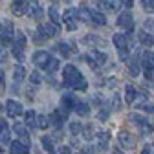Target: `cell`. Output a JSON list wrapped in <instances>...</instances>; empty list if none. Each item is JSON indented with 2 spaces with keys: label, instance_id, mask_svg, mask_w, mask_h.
Listing matches in <instances>:
<instances>
[{
  "label": "cell",
  "instance_id": "obj_1",
  "mask_svg": "<svg viewBox=\"0 0 154 154\" xmlns=\"http://www.w3.org/2000/svg\"><path fill=\"white\" fill-rule=\"evenodd\" d=\"M63 79H64V85H66V86H72V88H75V90H86V88H88L86 79L81 75V72L77 70L75 66H72V64H68V66L64 68Z\"/></svg>",
  "mask_w": 154,
  "mask_h": 154
},
{
  "label": "cell",
  "instance_id": "obj_2",
  "mask_svg": "<svg viewBox=\"0 0 154 154\" xmlns=\"http://www.w3.org/2000/svg\"><path fill=\"white\" fill-rule=\"evenodd\" d=\"M50 61H51V55H50L48 51L38 50V51H35V53H33V64H35L37 68L46 70V68H48V64H50Z\"/></svg>",
  "mask_w": 154,
  "mask_h": 154
},
{
  "label": "cell",
  "instance_id": "obj_3",
  "mask_svg": "<svg viewBox=\"0 0 154 154\" xmlns=\"http://www.w3.org/2000/svg\"><path fill=\"white\" fill-rule=\"evenodd\" d=\"M57 31H59V26H55L53 22H50V24H42V26H38V29H37V38H51V37H55L57 35Z\"/></svg>",
  "mask_w": 154,
  "mask_h": 154
},
{
  "label": "cell",
  "instance_id": "obj_4",
  "mask_svg": "<svg viewBox=\"0 0 154 154\" xmlns=\"http://www.w3.org/2000/svg\"><path fill=\"white\" fill-rule=\"evenodd\" d=\"M118 141H119V145L123 149H130L132 150L134 147H136V138H134L130 132H127V130H121L118 134Z\"/></svg>",
  "mask_w": 154,
  "mask_h": 154
},
{
  "label": "cell",
  "instance_id": "obj_5",
  "mask_svg": "<svg viewBox=\"0 0 154 154\" xmlns=\"http://www.w3.org/2000/svg\"><path fill=\"white\" fill-rule=\"evenodd\" d=\"M85 61H88L92 66H101V64L106 63V53H103V51H92L90 55L85 57Z\"/></svg>",
  "mask_w": 154,
  "mask_h": 154
},
{
  "label": "cell",
  "instance_id": "obj_6",
  "mask_svg": "<svg viewBox=\"0 0 154 154\" xmlns=\"http://www.w3.org/2000/svg\"><path fill=\"white\" fill-rule=\"evenodd\" d=\"M141 66L145 68V73H152L154 72V53L152 51H145L141 55Z\"/></svg>",
  "mask_w": 154,
  "mask_h": 154
},
{
  "label": "cell",
  "instance_id": "obj_7",
  "mask_svg": "<svg viewBox=\"0 0 154 154\" xmlns=\"http://www.w3.org/2000/svg\"><path fill=\"white\" fill-rule=\"evenodd\" d=\"M128 119L132 121V123H136V125H140L141 128H143V132H152V127L147 123V119H145V116H140V114H130L128 116Z\"/></svg>",
  "mask_w": 154,
  "mask_h": 154
},
{
  "label": "cell",
  "instance_id": "obj_8",
  "mask_svg": "<svg viewBox=\"0 0 154 154\" xmlns=\"http://www.w3.org/2000/svg\"><path fill=\"white\" fill-rule=\"evenodd\" d=\"M6 112H8L9 118H17V116L22 114V106H20V103H18V101L9 99V101L6 103Z\"/></svg>",
  "mask_w": 154,
  "mask_h": 154
},
{
  "label": "cell",
  "instance_id": "obj_9",
  "mask_svg": "<svg viewBox=\"0 0 154 154\" xmlns=\"http://www.w3.org/2000/svg\"><path fill=\"white\" fill-rule=\"evenodd\" d=\"M132 22H134V17H132L130 11H123V13H119V17H118V26L127 28V29H132Z\"/></svg>",
  "mask_w": 154,
  "mask_h": 154
},
{
  "label": "cell",
  "instance_id": "obj_10",
  "mask_svg": "<svg viewBox=\"0 0 154 154\" xmlns=\"http://www.w3.org/2000/svg\"><path fill=\"white\" fill-rule=\"evenodd\" d=\"M77 13L73 11V9H68L66 13H64V24H66V28L70 29V31H73V29H77Z\"/></svg>",
  "mask_w": 154,
  "mask_h": 154
},
{
  "label": "cell",
  "instance_id": "obj_11",
  "mask_svg": "<svg viewBox=\"0 0 154 154\" xmlns=\"http://www.w3.org/2000/svg\"><path fill=\"white\" fill-rule=\"evenodd\" d=\"M28 13L33 17V18H42V6L38 4V0H29V8H28Z\"/></svg>",
  "mask_w": 154,
  "mask_h": 154
},
{
  "label": "cell",
  "instance_id": "obj_12",
  "mask_svg": "<svg viewBox=\"0 0 154 154\" xmlns=\"http://www.w3.org/2000/svg\"><path fill=\"white\" fill-rule=\"evenodd\" d=\"M28 150H29V145L24 141H13L9 147V154H28Z\"/></svg>",
  "mask_w": 154,
  "mask_h": 154
},
{
  "label": "cell",
  "instance_id": "obj_13",
  "mask_svg": "<svg viewBox=\"0 0 154 154\" xmlns=\"http://www.w3.org/2000/svg\"><path fill=\"white\" fill-rule=\"evenodd\" d=\"M114 44H116V48L118 50H121L123 53H125V50L128 48V38H127V35H121V33H116L114 35Z\"/></svg>",
  "mask_w": 154,
  "mask_h": 154
},
{
  "label": "cell",
  "instance_id": "obj_14",
  "mask_svg": "<svg viewBox=\"0 0 154 154\" xmlns=\"http://www.w3.org/2000/svg\"><path fill=\"white\" fill-rule=\"evenodd\" d=\"M64 119H66V114L64 112H61V110H55L53 114H51V123H53V127L55 128H61L63 127V123H64Z\"/></svg>",
  "mask_w": 154,
  "mask_h": 154
},
{
  "label": "cell",
  "instance_id": "obj_15",
  "mask_svg": "<svg viewBox=\"0 0 154 154\" xmlns=\"http://www.w3.org/2000/svg\"><path fill=\"white\" fill-rule=\"evenodd\" d=\"M13 130H15L17 136H20V138H22V141H24V143H28V145H29V138H28L26 125H22V123H15V125H13Z\"/></svg>",
  "mask_w": 154,
  "mask_h": 154
},
{
  "label": "cell",
  "instance_id": "obj_16",
  "mask_svg": "<svg viewBox=\"0 0 154 154\" xmlns=\"http://www.w3.org/2000/svg\"><path fill=\"white\" fill-rule=\"evenodd\" d=\"M77 103H79V101L75 99V95H73V94H64V95H63V105H64V108H68V110L73 108V110H75Z\"/></svg>",
  "mask_w": 154,
  "mask_h": 154
},
{
  "label": "cell",
  "instance_id": "obj_17",
  "mask_svg": "<svg viewBox=\"0 0 154 154\" xmlns=\"http://www.w3.org/2000/svg\"><path fill=\"white\" fill-rule=\"evenodd\" d=\"M136 97H138V90H136V86L128 85V86L125 88V101H127V103H134V101H136Z\"/></svg>",
  "mask_w": 154,
  "mask_h": 154
},
{
  "label": "cell",
  "instance_id": "obj_18",
  "mask_svg": "<svg viewBox=\"0 0 154 154\" xmlns=\"http://www.w3.org/2000/svg\"><path fill=\"white\" fill-rule=\"evenodd\" d=\"M77 18H81V20H85V22H90V20H92V11H90L88 8L81 6L79 11H77Z\"/></svg>",
  "mask_w": 154,
  "mask_h": 154
},
{
  "label": "cell",
  "instance_id": "obj_19",
  "mask_svg": "<svg viewBox=\"0 0 154 154\" xmlns=\"http://www.w3.org/2000/svg\"><path fill=\"white\" fill-rule=\"evenodd\" d=\"M92 22L97 26H105L106 24V17L101 11H92Z\"/></svg>",
  "mask_w": 154,
  "mask_h": 154
},
{
  "label": "cell",
  "instance_id": "obj_20",
  "mask_svg": "<svg viewBox=\"0 0 154 154\" xmlns=\"http://www.w3.org/2000/svg\"><path fill=\"white\" fill-rule=\"evenodd\" d=\"M75 112L79 114V116H88L90 114V105L86 101H79V103H77V106H75Z\"/></svg>",
  "mask_w": 154,
  "mask_h": 154
},
{
  "label": "cell",
  "instance_id": "obj_21",
  "mask_svg": "<svg viewBox=\"0 0 154 154\" xmlns=\"http://www.w3.org/2000/svg\"><path fill=\"white\" fill-rule=\"evenodd\" d=\"M26 125H28L29 128L38 127V125H37V114H35L33 110H28V112H26Z\"/></svg>",
  "mask_w": 154,
  "mask_h": 154
},
{
  "label": "cell",
  "instance_id": "obj_22",
  "mask_svg": "<svg viewBox=\"0 0 154 154\" xmlns=\"http://www.w3.org/2000/svg\"><path fill=\"white\" fill-rule=\"evenodd\" d=\"M140 42L145 44V46H150V44H154V37L150 33H147V31H141L140 33Z\"/></svg>",
  "mask_w": 154,
  "mask_h": 154
},
{
  "label": "cell",
  "instance_id": "obj_23",
  "mask_svg": "<svg viewBox=\"0 0 154 154\" xmlns=\"http://www.w3.org/2000/svg\"><path fill=\"white\" fill-rule=\"evenodd\" d=\"M108 138H110V134H108V132H99V134H97L99 149H101V150H105V149H106V145H108Z\"/></svg>",
  "mask_w": 154,
  "mask_h": 154
},
{
  "label": "cell",
  "instance_id": "obj_24",
  "mask_svg": "<svg viewBox=\"0 0 154 154\" xmlns=\"http://www.w3.org/2000/svg\"><path fill=\"white\" fill-rule=\"evenodd\" d=\"M24 77H26V70H24L22 66H17V68L13 70V79H15L17 83H20Z\"/></svg>",
  "mask_w": 154,
  "mask_h": 154
},
{
  "label": "cell",
  "instance_id": "obj_25",
  "mask_svg": "<svg viewBox=\"0 0 154 154\" xmlns=\"http://www.w3.org/2000/svg\"><path fill=\"white\" fill-rule=\"evenodd\" d=\"M57 50H59L63 55H70L72 51H75V48L70 46V44H66V42H59V44H57Z\"/></svg>",
  "mask_w": 154,
  "mask_h": 154
},
{
  "label": "cell",
  "instance_id": "obj_26",
  "mask_svg": "<svg viewBox=\"0 0 154 154\" xmlns=\"http://www.w3.org/2000/svg\"><path fill=\"white\" fill-rule=\"evenodd\" d=\"M41 143H42V147H44L48 152L53 154V140H51L50 136H42V138H41Z\"/></svg>",
  "mask_w": 154,
  "mask_h": 154
},
{
  "label": "cell",
  "instance_id": "obj_27",
  "mask_svg": "<svg viewBox=\"0 0 154 154\" xmlns=\"http://www.w3.org/2000/svg\"><path fill=\"white\" fill-rule=\"evenodd\" d=\"M13 46H17V48H22V50H24V48H26V37H24L22 33H17Z\"/></svg>",
  "mask_w": 154,
  "mask_h": 154
},
{
  "label": "cell",
  "instance_id": "obj_28",
  "mask_svg": "<svg viewBox=\"0 0 154 154\" xmlns=\"http://www.w3.org/2000/svg\"><path fill=\"white\" fill-rule=\"evenodd\" d=\"M50 18H51V22H53L55 26H59V18H61V17H59V9H57L55 6L50 8Z\"/></svg>",
  "mask_w": 154,
  "mask_h": 154
},
{
  "label": "cell",
  "instance_id": "obj_29",
  "mask_svg": "<svg viewBox=\"0 0 154 154\" xmlns=\"http://www.w3.org/2000/svg\"><path fill=\"white\" fill-rule=\"evenodd\" d=\"M8 143H9V128L6 127L0 132V145H8Z\"/></svg>",
  "mask_w": 154,
  "mask_h": 154
},
{
  "label": "cell",
  "instance_id": "obj_30",
  "mask_svg": "<svg viewBox=\"0 0 154 154\" xmlns=\"http://www.w3.org/2000/svg\"><path fill=\"white\" fill-rule=\"evenodd\" d=\"M13 57H15L17 61H24V50H22V48L13 46Z\"/></svg>",
  "mask_w": 154,
  "mask_h": 154
},
{
  "label": "cell",
  "instance_id": "obj_31",
  "mask_svg": "<svg viewBox=\"0 0 154 154\" xmlns=\"http://www.w3.org/2000/svg\"><path fill=\"white\" fill-rule=\"evenodd\" d=\"M57 68H59V59H57V57H51V61H50V64H48L46 72H55Z\"/></svg>",
  "mask_w": 154,
  "mask_h": 154
},
{
  "label": "cell",
  "instance_id": "obj_32",
  "mask_svg": "<svg viewBox=\"0 0 154 154\" xmlns=\"http://www.w3.org/2000/svg\"><path fill=\"white\" fill-rule=\"evenodd\" d=\"M37 125L41 127V128H46L50 125V119L46 118V116H38V118H37Z\"/></svg>",
  "mask_w": 154,
  "mask_h": 154
},
{
  "label": "cell",
  "instance_id": "obj_33",
  "mask_svg": "<svg viewBox=\"0 0 154 154\" xmlns=\"http://www.w3.org/2000/svg\"><path fill=\"white\" fill-rule=\"evenodd\" d=\"M128 73H130L132 77H136V75H140V66H138L136 63H130V64H128Z\"/></svg>",
  "mask_w": 154,
  "mask_h": 154
},
{
  "label": "cell",
  "instance_id": "obj_34",
  "mask_svg": "<svg viewBox=\"0 0 154 154\" xmlns=\"http://www.w3.org/2000/svg\"><path fill=\"white\" fill-rule=\"evenodd\" d=\"M81 130H83V125H81V123H77V121L70 123V132H72V134H79Z\"/></svg>",
  "mask_w": 154,
  "mask_h": 154
},
{
  "label": "cell",
  "instance_id": "obj_35",
  "mask_svg": "<svg viewBox=\"0 0 154 154\" xmlns=\"http://www.w3.org/2000/svg\"><path fill=\"white\" fill-rule=\"evenodd\" d=\"M141 4H143V8H145L147 11L154 13V0H141Z\"/></svg>",
  "mask_w": 154,
  "mask_h": 154
},
{
  "label": "cell",
  "instance_id": "obj_36",
  "mask_svg": "<svg viewBox=\"0 0 154 154\" xmlns=\"http://www.w3.org/2000/svg\"><path fill=\"white\" fill-rule=\"evenodd\" d=\"M29 81H31L33 85H38V83L42 81V77H41V73H38V72H33V73L29 75Z\"/></svg>",
  "mask_w": 154,
  "mask_h": 154
},
{
  "label": "cell",
  "instance_id": "obj_37",
  "mask_svg": "<svg viewBox=\"0 0 154 154\" xmlns=\"http://www.w3.org/2000/svg\"><path fill=\"white\" fill-rule=\"evenodd\" d=\"M138 108H140V110H145V112H149V114H152V112H154V106H152V105H149V103H145V105H138Z\"/></svg>",
  "mask_w": 154,
  "mask_h": 154
},
{
  "label": "cell",
  "instance_id": "obj_38",
  "mask_svg": "<svg viewBox=\"0 0 154 154\" xmlns=\"http://www.w3.org/2000/svg\"><path fill=\"white\" fill-rule=\"evenodd\" d=\"M6 59H8V53L4 50V44H0V63H6Z\"/></svg>",
  "mask_w": 154,
  "mask_h": 154
},
{
  "label": "cell",
  "instance_id": "obj_39",
  "mask_svg": "<svg viewBox=\"0 0 154 154\" xmlns=\"http://www.w3.org/2000/svg\"><path fill=\"white\" fill-rule=\"evenodd\" d=\"M106 118H108V112L106 110H99L97 112V119L99 121H106Z\"/></svg>",
  "mask_w": 154,
  "mask_h": 154
},
{
  "label": "cell",
  "instance_id": "obj_40",
  "mask_svg": "<svg viewBox=\"0 0 154 154\" xmlns=\"http://www.w3.org/2000/svg\"><path fill=\"white\" fill-rule=\"evenodd\" d=\"M57 154H70V147H59L57 149Z\"/></svg>",
  "mask_w": 154,
  "mask_h": 154
},
{
  "label": "cell",
  "instance_id": "obj_41",
  "mask_svg": "<svg viewBox=\"0 0 154 154\" xmlns=\"http://www.w3.org/2000/svg\"><path fill=\"white\" fill-rule=\"evenodd\" d=\"M4 92V72H0V94Z\"/></svg>",
  "mask_w": 154,
  "mask_h": 154
},
{
  "label": "cell",
  "instance_id": "obj_42",
  "mask_svg": "<svg viewBox=\"0 0 154 154\" xmlns=\"http://www.w3.org/2000/svg\"><path fill=\"white\" fill-rule=\"evenodd\" d=\"M119 2H121L123 6H127V8H132V6H134V0H119Z\"/></svg>",
  "mask_w": 154,
  "mask_h": 154
},
{
  "label": "cell",
  "instance_id": "obj_43",
  "mask_svg": "<svg viewBox=\"0 0 154 154\" xmlns=\"http://www.w3.org/2000/svg\"><path fill=\"white\" fill-rule=\"evenodd\" d=\"M145 28H149V29H154V20H145Z\"/></svg>",
  "mask_w": 154,
  "mask_h": 154
},
{
  "label": "cell",
  "instance_id": "obj_44",
  "mask_svg": "<svg viewBox=\"0 0 154 154\" xmlns=\"http://www.w3.org/2000/svg\"><path fill=\"white\" fill-rule=\"evenodd\" d=\"M6 127H8V125H6V119H2V118H0V132H2Z\"/></svg>",
  "mask_w": 154,
  "mask_h": 154
},
{
  "label": "cell",
  "instance_id": "obj_45",
  "mask_svg": "<svg viewBox=\"0 0 154 154\" xmlns=\"http://www.w3.org/2000/svg\"><path fill=\"white\" fill-rule=\"evenodd\" d=\"M141 154H150V149H149V147H147V149H145V150H143V152H141Z\"/></svg>",
  "mask_w": 154,
  "mask_h": 154
},
{
  "label": "cell",
  "instance_id": "obj_46",
  "mask_svg": "<svg viewBox=\"0 0 154 154\" xmlns=\"http://www.w3.org/2000/svg\"><path fill=\"white\" fill-rule=\"evenodd\" d=\"M114 154H123V152L121 150H114Z\"/></svg>",
  "mask_w": 154,
  "mask_h": 154
},
{
  "label": "cell",
  "instance_id": "obj_47",
  "mask_svg": "<svg viewBox=\"0 0 154 154\" xmlns=\"http://www.w3.org/2000/svg\"><path fill=\"white\" fill-rule=\"evenodd\" d=\"M0 110H2V106H0Z\"/></svg>",
  "mask_w": 154,
  "mask_h": 154
},
{
  "label": "cell",
  "instance_id": "obj_48",
  "mask_svg": "<svg viewBox=\"0 0 154 154\" xmlns=\"http://www.w3.org/2000/svg\"><path fill=\"white\" fill-rule=\"evenodd\" d=\"M81 154H85V152H81Z\"/></svg>",
  "mask_w": 154,
  "mask_h": 154
}]
</instances>
